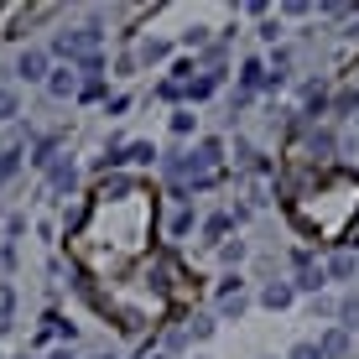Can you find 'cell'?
I'll use <instances>...</instances> for the list:
<instances>
[{
  "mask_svg": "<svg viewBox=\"0 0 359 359\" xmlns=\"http://www.w3.org/2000/svg\"><path fill=\"white\" fill-rule=\"evenodd\" d=\"M16 73H21L27 83H47V73H53V68H47V53H42V47H27V53H21V63H16Z\"/></svg>",
  "mask_w": 359,
  "mask_h": 359,
  "instance_id": "1",
  "label": "cell"
},
{
  "mask_svg": "<svg viewBox=\"0 0 359 359\" xmlns=\"http://www.w3.org/2000/svg\"><path fill=\"white\" fill-rule=\"evenodd\" d=\"M328 281V271L323 266H313L307 255H297V281H292V292H318Z\"/></svg>",
  "mask_w": 359,
  "mask_h": 359,
  "instance_id": "2",
  "label": "cell"
},
{
  "mask_svg": "<svg viewBox=\"0 0 359 359\" xmlns=\"http://www.w3.org/2000/svg\"><path fill=\"white\" fill-rule=\"evenodd\" d=\"M47 94H53V99H73V94H79V73H73V68H53V73H47Z\"/></svg>",
  "mask_w": 359,
  "mask_h": 359,
  "instance_id": "3",
  "label": "cell"
},
{
  "mask_svg": "<svg viewBox=\"0 0 359 359\" xmlns=\"http://www.w3.org/2000/svg\"><path fill=\"white\" fill-rule=\"evenodd\" d=\"M318 354H323V359H344V354H349V333H344V328H328L323 339H318Z\"/></svg>",
  "mask_w": 359,
  "mask_h": 359,
  "instance_id": "4",
  "label": "cell"
},
{
  "mask_svg": "<svg viewBox=\"0 0 359 359\" xmlns=\"http://www.w3.org/2000/svg\"><path fill=\"white\" fill-rule=\"evenodd\" d=\"M292 297H297V292H292V281H271V287L261 292V302L271 307V313H281V307H292Z\"/></svg>",
  "mask_w": 359,
  "mask_h": 359,
  "instance_id": "5",
  "label": "cell"
},
{
  "mask_svg": "<svg viewBox=\"0 0 359 359\" xmlns=\"http://www.w3.org/2000/svg\"><path fill=\"white\" fill-rule=\"evenodd\" d=\"M73 182H79L73 162H57V167H53V193H73Z\"/></svg>",
  "mask_w": 359,
  "mask_h": 359,
  "instance_id": "6",
  "label": "cell"
},
{
  "mask_svg": "<svg viewBox=\"0 0 359 359\" xmlns=\"http://www.w3.org/2000/svg\"><path fill=\"white\" fill-rule=\"evenodd\" d=\"M354 271H359V261H354V255H333V261H328V276H333V281H349Z\"/></svg>",
  "mask_w": 359,
  "mask_h": 359,
  "instance_id": "7",
  "label": "cell"
},
{
  "mask_svg": "<svg viewBox=\"0 0 359 359\" xmlns=\"http://www.w3.org/2000/svg\"><path fill=\"white\" fill-rule=\"evenodd\" d=\"M21 115V99H16V89H0V126L6 120H16Z\"/></svg>",
  "mask_w": 359,
  "mask_h": 359,
  "instance_id": "8",
  "label": "cell"
},
{
  "mask_svg": "<svg viewBox=\"0 0 359 359\" xmlns=\"http://www.w3.org/2000/svg\"><path fill=\"white\" fill-rule=\"evenodd\" d=\"M240 83H245V89H261V83H266V68H261V63H245Z\"/></svg>",
  "mask_w": 359,
  "mask_h": 359,
  "instance_id": "9",
  "label": "cell"
},
{
  "mask_svg": "<svg viewBox=\"0 0 359 359\" xmlns=\"http://www.w3.org/2000/svg\"><path fill=\"white\" fill-rule=\"evenodd\" d=\"M16 167H21V151H0V182L16 177Z\"/></svg>",
  "mask_w": 359,
  "mask_h": 359,
  "instance_id": "10",
  "label": "cell"
},
{
  "mask_svg": "<svg viewBox=\"0 0 359 359\" xmlns=\"http://www.w3.org/2000/svg\"><path fill=\"white\" fill-rule=\"evenodd\" d=\"M214 73H208V79H198V83H188V99H208V94H214Z\"/></svg>",
  "mask_w": 359,
  "mask_h": 359,
  "instance_id": "11",
  "label": "cell"
},
{
  "mask_svg": "<svg viewBox=\"0 0 359 359\" xmlns=\"http://www.w3.org/2000/svg\"><path fill=\"white\" fill-rule=\"evenodd\" d=\"M11 307H16V292H11V287H0V328L11 323Z\"/></svg>",
  "mask_w": 359,
  "mask_h": 359,
  "instance_id": "12",
  "label": "cell"
},
{
  "mask_svg": "<svg viewBox=\"0 0 359 359\" xmlns=\"http://www.w3.org/2000/svg\"><path fill=\"white\" fill-rule=\"evenodd\" d=\"M151 156H156V151H151V141H135L130 151H126V162H151Z\"/></svg>",
  "mask_w": 359,
  "mask_h": 359,
  "instance_id": "13",
  "label": "cell"
},
{
  "mask_svg": "<svg viewBox=\"0 0 359 359\" xmlns=\"http://www.w3.org/2000/svg\"><path fill=\"white\" fill-rule=\"evenodd\" d=\"M141 57H146V63H162V57H167V42H141Z\"/></svg>",
  "mask_w": 359,
  "mask_h": 359,
  "instance_id": "14",
  "label": "cell"
},
{
  "mask_svg": "<svg viewBox=\"0 0 359 359\" xmlns=\"http://www.w3.org/2000/svg\"><path fill=\"white\" fill-rule=\"evenodd\" d=\"M349 328H359V297L344 302V333H349Z\"/></svg>",
  "mask_w": 359,
  "mask_h": 359,
  "instance_id": "15",
  "label": "cell"
},
{
  "mask_svg": "<svg viewBox=\"0 0 359 359\" xmlns=\"http://www.w3.org/2000/svg\"><path fill=\"white\" fill-rule=\"evenodd\" d=\"M193 130V115L188 109H177V115H172V135H188Z\"/></svg>",
  "mask_w": 359,
  "mask_h": 359,
  "instance_id": "16",
  "label": "cell"
},
{
  "mask_svg": "<svg viewBox=\"0 0 359 359\" xmlns=\"http://www.w3.org/2000/svg\"><path fill=\"white\" fill-rule=\"evenodd\" d=\"M188 333H193V339H208V333H214V318H193Z\"/></svg>",
  "mask_w": 359,
  "mask_h": 359,
  "instance_id": "17",
  "label": "cell"
},
{
  "mask_svg": "<svg viewBox=\"0 0 359 359\" xmlns=\"http://www.w3.org/2000/svg\"><path fill=\"white\" fill-rule=\"evenodd\" d=\"M287 359H323V354H318V344H297Z\"/></svg>",
  "mask_w": 359,
  "mask_h": 359,
  "instance_id": "18",
  "label": "cell"
},
{
  "mask_svg": "<svg viewBox=\"0 0 359 359\" xmlns=\"http://www.w3.org/2000/svg\"><path fill=\"white\" fill-rule=\"evenodd\" d=\"M47 359H73V349H53V354H47Z\"/></svg>",
  "mask_w": 359,
  "mask_h": 359,
  "instance_id": "19",
  "label": "cell"
},
{
  "mask_svg": "<svg viewBox=\"0 0 359 359\" xmlns=\"http://www.w3.org/2000/svg\"><path fill=\"white\" fill-rule=\"evenodd\" d=\"M349 36H359V11H354V27H349Z\"/></svg>",
  "mask_w": 359,
  "mask_h": 359,
  "instance_id": "20",
  "label": "cell"
},
{
  "mask_svg": "<svg viewBox=\"0 0 359 359\" xmlns=\"http://www.w3.org/2000/svg\"><path fill=\"white\" fill-rule=\"evenodd\" d=\"M354 115H359V99H354Z\"/></svg>",
  "mask_w": 359,
  "mask_h": 359,
  "instance_id": "21",
  "label": "cell"
},
{
  "mask_svg": "<svg viewBox=\"0 0 359 359\" xmlns=\"http://www.w3.org/2000/svg\"><path fill=\"white\" fill-rule=\"evenodd\" d=\"M156 359H167V354H156Z\"/></svg>",
  "mask_w": 359,
  "mask_h": 359,
  "instance_id": "22",
  "label": "cell"
},
{
  "mask_svg": "<svg viewBox=\"0 0 359 359\" xmlns=\"http://www.w3.org/2000/svg\"><path fill=\"white\" fill-rule=\"evenodd\" d=\"M99 359H104V354H99Z\"/></svg>",
  "mask_w": 359,
  "mask_h": 359,
  "instance_id": "23",
  "label": "cell"
}]
</instances>
